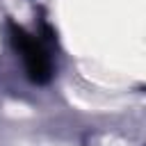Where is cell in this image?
<instances>
[{"label": "cell", "instance_id": "obj_1", "mask_svg": "<svg viewBox=\"0 0 146 146\" xmlns=\"http://www.w3.org/2000/svg\"><path fill=\"white\" fill-rule=\"evenodd\" d=\"M9 36H11V43L14 48L21 52L23 57V64H25V71H27V78L36 84H43L50 80L52 75V66H50V59H48V52L46 48L41 46V41H36L32 34H27L21 25L16 23H9Z\"/></svg>", "mask_w": 146, "mask_h": 146}]
</instances>
